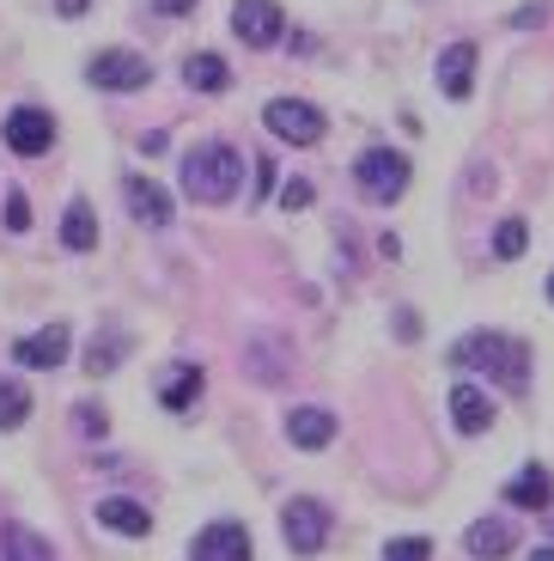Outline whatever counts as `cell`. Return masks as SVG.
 <instances>
[{
	"label": "cell",
	"instance_id": "cell-1",
	"mask_svg": "<svg viewBox=\"0 0 554 561\" xmlns=\"http://www.w3.org/2000/svg\"><path fill=\"white\" fill-rule=\"evenodd\" d=\"M238 183H244V159H238L232 140H201V147L183 159V196L201 202V208H220V202H232Z\"/></svg>",
	"mask_w": 554,
	"mask_h": 561
},
{
	"label": "cell",
	"instance_id": "cell-2",
	"mask_svg": "<svg viewBox=\"0 0 554 561\" xmlns=\"http://www.w3.org/2000/svg\"><path fill=\"white\" fill-rule=\"evenodd\" d=\"M451 366H463V373H487V379H499L506 391H524L530 385V348L518 336H499V330H475V336H463L458 348H451Z\"/></svg>",
	"mask_w": 554,
	"mask_h": 561
},
{
	"label": "cell",
	"instance_id": "cell-3",
	"mask_svg": "<svg viewBox=\"0 0 554 561\" xmlns=\"http://www.w3.org/2000/svg\"><path fill=\"white\" fill-rule=\"evenodd\" d=\"M354 183L366 190V202H378V208H390V202L408 190V159L390 153V147H366L360 159H354Z\"/></svg>",
	"mask_w": 554,
	"mask_h": 561
},
{
	"label": "cell",
	"instance_id": "cell-4",
	"mask_svg": "<svg viewBox=\"0 0 554 561\" xmlns=\"http://www.w3.org/2000/svg\"><path fill=\"white\" fill-rule=\"evenodd\" d=\"M280 537H287L292 556H318V549L330 543V506L311 501V494L287 501V506H280Z\"/></svg>",
	"mask_w": 554,
	"mask_h": 561
},
{
	"label": "cell",
	"instance_id": "cell-5",
	"mask_svg": "<svg viewBox=\"0 0 554 561\" xmlns=\"http://www.w3.org/2000/svg\"><path fill=\"white\" fill-rule=\"evenodd\" d=\"M85 80H92L97 92H140V85L153 80V68H147V56H135V49H97V56L85 61Z\"/></svg>",
	"mask_w": 554,
	"mask_h": 561
},
{
	"label": "cell",
	"instance_id": "cell-6",
	"mask_svg": "<svg viewBox=\"0 0 554 561\" xmlns=\"http://www.w3.org/2000/svg\"><path fill=\"white\" fill-rule=\"evenodd\" d=\"M263 123H268V135H275V140H292V147H318L323 128H330V123H323V111H318V104H305V99H275L263 111Z\"/></svg>",
	"mask_w": 554,
	"mask_h": 561
},
{
	"label": "cell",
	"instance_id": "cell-7",
	"mask_svg": "<svg viewBox=\"0 0 554 561\" xmlns=\"http://www.w3.org/2000/svg\"><path fill=\"white\" fill-rule=\"evenodd\" d=\"M232 31H238V43H250V49H275V43L287 37V13H280L275 0H238Z\"/></svg>",
	"mask_w": 554,
	"mask_h": 561
},
{
	"label": "cell",
	"instance_id": "cell-8",
	"mask_svg": "<svg viewBox=\"0 0 554 561\" xmlns=\"http://www.w3.org/2000/svg\"><path fill=\"white\" fill-rule=\"evenodd\" d=\"M7 147H13L19 159H37L56 147V116L37 111V104H19L13 116H7Z\"/></svg>",
	"mask_w": 554,
	"mask_h": 561
},
{
	"label": "cell",
	"instance_id": "cell-9",
	"mask_svg": "<svg viewBox=\"0 0 554 561\" xmlns=\"http://www.w3.org/2000/svg\"><path fill=\"white\" fill-rule=\"evenodd\" d=\"M13 360L31 366V373H56V366L68 360V323H43V330L19 336L13 342Z\"/></svg>",
	"mask_w": 554,
	"mask_h": 561
},
{
	"label": "cell",
	"instance_id": "cell-10",
	"mask_svg": "<svg viewBox=\"0 0 554 561\" xmlns=\"http://www.w3.org/2000/svg\"><path fill=\"white\" fill-rule=\"evenodd\" d=\"M189 561H250V531L238 519H213L208 531H195Z\"/></svg>",
	"mask_w": 554,
	"mask_h": 561
},
{
	"label": "cell",
	"instance_id": "cell-11",
	"mask_svg": "<svg viewBox=\"0 0 554 561\" xmlns=\"http://www.w3.org/2000/svg\"><path fill=\"white\" fill-rule=\"evenodd\" d=\"M287 439L299 451H323L335 439V409H323V403H305V409H292L287 415Z\"/></svg>",
	"mask_w": 554,
	"mask_h": 561
},
{
	"label": "cell",
	"instance_id": "cell-12",
	"mask_svg": "<svg viewBox=\"0 0 554 561\" xmlns=\"http://www.w3.org/2000/svg\"><path fill=\"white\" fill-rule=\"evenodd\" d=\"M123 202H128V214H135L140 226H171V196L159 190L153 178H123Z\"/></svg>",
	"mask_w": 554,
	"mask_h": 561
},
{
	"label": "cell",
	"instance_id": "cell-13",
	"mask_svg": "<svg viewBox=\"0 0 554 561\" xmlns=\"http://www.w3.org/2000/svg\"><path fill=\"white\" fill-rule=\"evenodd\" d=\"M463 549H470L475 561H506L518 549V531L506 519H475L470 531H463Z\"/></svg>",
	"mask_w": 554,
	"mask_h": 561
},
{
	"label": "cell",
	"instance_id": "cell-14",
	"mask_svg": "<svg viewBox=\"0 0 554 561\" xmlns=\"http://www.w3.org/2000/svg\"><path fill=\"white\" fill-rule=\"evenodd\" d=\"M470 85H475V43L439 49V92L445 99H470Z\"/></svg>",
	"mask_w": 554,
	"mask_h": 561
},
{
	"label": "cell",
	"instance_id": "cell-15",
	"mask_svg": "<svg viewBox=\"0 0 554 561\" xmlns=\"http://www.w3.org/2000/svg\"><path fill=\"white\" fill-rule=\"evenodd\" d=\"M97 525H111V531H123V537H147L153 531V513L140 501H128V494H104V501H97Z\"/></svg>",
	"mask_w": 554,
	"mask_h": 561
},
{
	"label": "cell",
	"instance_id": "cell-16",
	"mask_svg": "<svg viewBox=\"0 0 554 561\" xmlns=\"http://www.w3.org/2000/svg\"><path fill=\"white\" fill-rule=\"evenodd\" d=\"M195 397H201V366L195 360H177L165 373V385H159V403L171 409V415H183V409H195Z\"/></svg>",
	"mask_w": 554,
	"mask_h": 561
},
{
	"label": "cell",
	"instance_id": "cell-17",
	"mask_svg": "<svg viewBox=\"0 0 554 561\" xmlns=\"http://www.w3.org/2000/svg\"><path fill=\"white\" fill-rule=\"evenodd\" d=\"M451 421H458V434H487V427H494V403H487L475 385H458V391H451Z\"/></svg>",
	"mask_w": 554,
	"mask_h": 561
},
{
	"label": "cell",
	"instance_id": "cell-18",
	"mask_svg": "<svg viewBox=\"0 0 554 561\" xmlns=\"http://www.w3.org/2000/svg\"><path fill=\"white\" fill-rule=\"evenodd\" d=\"M506 501H512V506H530V513H536V506L554 501V477L542 470V463H524V470L506 482Z\"/></svg>",
	"mask_w": 554,
	"mask_h": 561
},
{
	"label": "cell",
	"instance_id": "cell-19",
	"mask_svg": "<svg viewBox=\"0 0 554 561\" xmlns=\"http://www.w3.org/2000/svg\"><path fill=\"white\" fill-rule=\"evenodd\" d=\"M61 244H68V251H97V214H92V202H68V214H61Z\"/></svg>",
	"mask_w": 554,
	"mask_h": 561
},
{
	"label": "cell",
	"instance_id": "cell-20",
	"mask_svg": "<svg viewBox=\"0 0 554 561\" xmlns=\"http://www.w3.org/2000/svg\"><path fill=\"white\" fill-rule=\"evenodd\" d=\"M0 561H56V556H49V543L31 525H7L0 531Z\"/></svg>",
	"mask_w": 554,
	"mask_h": 561
},
{
	"label": "cell",
	"instance_id": "cell-21",
	"mask_svg": "<svg viewBox=\"0 0 554 561\" xmlns=\"http://www.w3.org/2000/svg\"><path fill=\"white\" fill-rule=\"evenodd\" d=\"M183 80H189V92H226V85H232V68H226L220 56H189L183 61Z\"/></svg>",
	"mask_w": 554,
	"mask_h": 561
},
{
	"label": "cell",
	"instance_id": "cell-22",
	"mask_svg": "<svg viewBox=\"0 0 554 561\" xmlns=\"http://www.w3.org/2000/svg\"><path fill=\"white\" fill-rule=\"evenodd\" d=\"M25 415H31V397H25V385H7V379H0V427H19Z\"/></svg>",
	"mask_w": 554,
	"mask_h": 561
},
{
	"label": "cell",
	"instance_id": "cell-23",
	"mask_svg": "<svg viewBox=\"0 0 554 561\" xmlns=\"http://www.w3.org/2000/svg\"><path fill=\"white\" fill-rule=\"evenodd\" d=\"M524 239H530L524 220H506V226L494 232V256H499V263H518V256H524Z\"/></svg>",
	"mask_w": 554,
	"mask_h": 561
},
{
	"label": "cell",
	"instance_id": "cell-24",
	"mask_svg": "<svg viewBox=\"0 0 554 561\" xmlns=\"http://www.w3.org/2000/svg\"><path fill=\"white\" fill-rule=\"evenodd\" d=\"M384 561H432V543H427V537H390Z\"/></svg>",
	"mask_w": 554,
	"mask_h": 561
},
{
	"label": "cell",
	"instance_id": "cell-25",
	"mask_svg": "<svg viewBox=\"0 0 554 561\" xmlns=\"http://www.w3.org/2000/svg\"><path fill=\"white\" fill-rule=\"evenodd\" d=\"M116 354H123V336H104V342H92L85 366H92V373H111V366H116Z\"/></svg>",
	"mask_w": 554,
	"mask_h": 561
},
{
	"label": "cell",
	"instance_id": "cell-26",
	"mask_svg": "<svg viewBox=\"0 0 554 561\" xmlns=\"http://www.w3.org/2000/svg\"><path fill=\"white\" fill-rule=\"evenodd\" d=\"M280 208H311V183L305 178H287V183H280Z\"/></svg>",
	"mask_w": 554,
	"mask_h": 561
},
{
	"label": "cell",
	"instance_id": "cell-27",
	"mask_svg": "<svg viewBox=\"0 0 554 561\" xmlns=\"http://www.w3.org/2000/svg\"><path fill=\"white\" fill-rule=\"evenodd\" d=\"M7 226H13V232H25V226H31V202H25V190H7Z\"/></svg>",
	"mask_w": 554,
	"mask_h": 561
},
{
	"label": "cell",
	"instance_id": "cell-28",
	"mask_svg": "<svg viewBox=\"0 0 554 561\" xmlns=\"http://www.w3.org/2000/svg\"><path fill=\"white\" fill-rule=\"evenodd\" d=\"M153 13H159V19H189L195 0H153Z\"/></svg>",
	"mask_w": 554,
	"mask_h": 561
},
{
	"label": "cell",
	"instance_id": "cell-29",
	"mask_svg": "<svg viewBox=\"0 0 554 561\" xmlns=\"http://www.w3.org/2000/svg\"><path fill=\"white\" fill-rule=\"evenodd\" d=\"M542 13H549V7H542V0H536V7H518V13H512V25H542Z\"/></svg>",
	"mask_w": 554,
	"mask_h": 561
},
{
	"label": "cell",
	"instance_id": "cell-30",
	"mask_svg": "<svg viewBox=\"0 0 554 561\" xmlns=\"http://www.w3.org/2000/svg\"><path fill=\"white\" fill-rule=\"evenodd\" d=\"M85 7H92V0H56L61 19H85Z\"/></svg>",
	"mask_w": 554,
	"mask_h": 561
},
{
	"label": "cell",
	"instance_id": "cell-31",
	"mask_svg": "<svg viewBox=\"0 0 554 561\" xmlns=\"http://www.w3.org/2000/svg\"><path fill=\"white\" fill-rule=\"evenodd\" d=\"M530 561H554V543H542V549H536V556H530Z\"/></svg>",
	"mask_w": 554,
	"mask_h": 561
},
{
	"label": "cell",
	"instance_id": "cell-32",
	"mask_svg": "<svg viewBox=\"0 0 554 561\" xmlns=\"http://www.w3.org/2000/svg\"><path fill=\"white\" fill-rule=\"evenodd\" d=\"M549 299H554V275H549Z\"/></svg>",
	"mask_w": 554,
	"mask_h": 561
}]
</instances>
